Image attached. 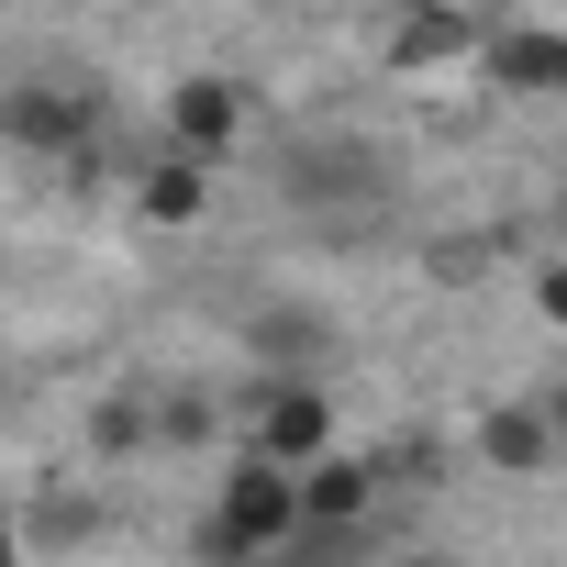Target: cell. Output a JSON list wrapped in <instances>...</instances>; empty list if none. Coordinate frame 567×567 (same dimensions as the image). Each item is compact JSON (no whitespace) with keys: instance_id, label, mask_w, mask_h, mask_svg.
Returning a JSON list of instances; mask_svg holds the SVG:
<instances>
[{"instance_id":"13","label":"cell","mask_w":567,"mask_h":567,"mask_svg":"<svg viewBox=\"0 0 567 567\" xmlns=\"http://www.w3.org/2000/svg\"><path fill=\"white\" fill-rule=\"evenodd\" d=\"M212 434H223V412H212L200 390H167V401H156V445H212Z\"/></svg>"},{"instance_id":"6","label":"cell","mask_w":567,"mask_h":567,"mask_svg":"<svg viewBox=\"0 0 567 567\" xmlns=\"http://www.w3.org/2000/svg\"><path fill=\"white\" fill-rule=\"evenodd\" d=\"M478 68H489L501 90H523V101H567V34H556V23H501V34H478Z\"/></svg>"},{"instance_id":"17","label":"cell","mask_w":567,"mask_h":567,"mask_svg":"<svg viewBox=\"0 0 567 567\" xmlns=\"http://www.w3.org/2000/svg\"><path fill=\"white\" fill-rule=\"evenodd\" d=\"M290 567H357V556H334V545H312V556H290Z\"/></svg>"},{"instance_id":"4","label":"cell","mask_w":567,"mask_h":567,"mask_svg":"<svg viewBox=\"0 0 567 567\" xmlns=\"http://www.w3.org/2000/svg\"><path fill=\"white\" fill-rule=\"evenodd\" d=\"M245 123H256V112H245V79H212V68H200V79H178V90H167V123H156V156H189V167H223V156L245 145Z\"/></svg>"},{"instance_id":"2","label":"cell","mask_w":567,"mask_h":567,"mask_svg":"<svg viewBox=\"0 0 567 567\" xmlns=\"http://www.w3.org/2000/svg\"><path fill=\"white\" fill-rule=\"evenodd\" d=\"M245 445L278 456V467L334 456V390H323V379H256V390H245Z\"/></svg>"},{"instance_id":"11","label":"cell","mask_w":567,"mask_h":567,"mask_svg":"<svg viewBox=\"0 0 567 567\" xmlns=\"http://www.w3.org/2000/svg\"><path fill=\"white\" fill-rule=\"evenodd\" d=\"M90 445H101V456H145V445H156V401H134V390H112V401L90 412Z\"/></svg>"},{"instance_id":"3","label":"cell","mask_w":567,"mask_h":567,"mask_svg":"<svg viewBox=\"0 0 567 567\" xmlns=\"http://www.w3.org/2000/svg\"><path fill=\"white\" fill-rule=\"evenodd\" d=\"M0 145L12 156H90L101 145V101L68 79H12L0 90Z\"/></svg>"},{"instance_id":"14","label":"cell","mask_w":567,"mask_h":567,"mask_svg":"<svg viewBox=\"0 0 567 567\" xmlns=\"http://www.w3.org/2000/svg\"><path fill=\"white\" fill-rule=\"evenodd\" d=\"M534 312H545V323H567V256H545V267H534Z\"/></svg>"},{"instance_id":"9","label":"cell","mask_w":567,"mask_h":567,"mask_svg":"<svg viewBox=\"0 0 567 567\" xmlns=\"http://www.w3.org/2000/svg\"><path fill=\"white\" fill-rule=\"evenodd\" d=\"M478 456L512 467V478H534V467H556L567 445H556V423H545L534 401H489V412H478Z\"/></svg>"},{"instance_id":"7","label":"cell","mask_w":567,"mask_h":567,"mask_svg":"<svg viewBox=\"0 0 567 567\" xmlns=\"http://www.w3.org/2000/svg\"><path fill=\"white\" fill-rule=\"evenodd\" d=\"M301 478V534H334V523H368L379 512V456H312V467H290Z\"/></svg>"},{"instance_id":"19","label":"cell","mask_w":567,"mask_h":567,"mask_svg":"<svg viewBox=\"0 0 567 567\" xmlns=\"http://www.w3.org/2000/svg\"><path fill=\"white\" fill-rule=\"evenodd\" d=\"M556 245H567V200H556Z\"/></svg>"},{"instance_id":"10","label":"cell","mask_w":567,"mask_h":567,"mask_svg":"<svg viewBox=\"0 0 567 567\" xmlns=\"http://www.w3.org/2000/svg\"><path fill=\"white\" fill-rule=\"evenodd\" d=\"M200 200H212V167H189V156H145V178H134V212L145 223H200Z\"/></svg>"},{"instance_id":"1","label":"cell","mask_w":567,"mask_h":567,"mask_svg":"<svg viewBox=\"0 0 567 567\" xmlns=\"http://www.w3.org/2000/svg\"><path fill=\"white\" fill-rule=\"evenodd\" d=\"M212 534L256 567V556H278L301 534V478L278 467V456H256V445H234V467H223V501H212Z\"/></svg>"},{"instance_id":"8","label":"cell","mask_w":567,"mask_h":567,"mask_svg":"<svg viewBox=\"0 0 567 567\" xmlns=\"http://www.w3.org/2000/svg\"><path fill=\"white\" fill-rule=\"evenodd\" d=\"M456 56H478V23L456 12V0H412V12L390 23V68H401V79H423V68H456Z\"/></svg>"},{"instance_id":"18","label":"cell","mask_w":567,"mask_h":567,"mask_svg":"<svg viewBox=\"0 0 567 567\" xmlns=\"http://www.w3.org/2000/svg\"><path fill=\"white\" fill-rule=\"evenodd\" d=\"M412 567H478V556H412Z\"/></svg>"},{"instance_id":"5","label":"cell","mask_w":567,"mask_h":567,"mask_svg":"<svg viewBox=\"0 0 567 567\" xmlns=\"http://www.w3.org/2000/svg\"><path fill=\"white\" fill-rule=\"evenodd\" d=\"M278 178H290V200H312V212L346 200V189H357V200H390V156H379L368 134H312Z\"/></svg>"},{"instance_id":"15","label":"cell","mask_w":567,"mask_h":567,"mask_svg":"<svg viewBox=\"0 0 567 567\" xmlns=\"http://www.w3.org/2000/svg\"><path fill=\"white\" fill-rule=\"evenodd\" d=\"M0 567H23V523H12V501H0Z\"/></svg>"},{"instance_id":"12","label":"cell","mask_w":567,"mask_h":567,"mask_svg":"<svg viewBox=\"0 0 567 567\" xmlns=\"http://www.w3.org/2000/svg\"><path fill=\"white\" fill-rule=\"evenodd\" d=\"M12 523H23V556H34V545H90V534H101V512H90V501H56V489H45L34 512H12Z\"/></svg>"},{"instance_id":"16","label":"cell","mask_w":567,"mask_h":567,"mask_svg":"<svg viewBox=\"0 0 567 567\" xmlns=\"http://www.w3.org/2000/svg\"><path fill=\"white\" fill-rule=\"evenodd\" d=\"M534 412H545V423H556V445H567V379H556V390H545Z\"/></svg>"}]
</instances>
